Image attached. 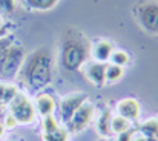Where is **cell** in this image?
<instances>
[{"label": "cell", "mask_w": 158, "mask_h": 141, "mask_svg": "<svg viewBox=\"0 0 158 141\" xmlns=\"http://www.w3.org/2000/svg\"><path fill=\"white\" fill-rule=\"evenodd\" d=\"M25 60L23 49L17 45H11V48L6 51V54L0 58V75L3 77H12L15 75Z\"/></svg>", "instance_id": "5b68a950"}, {"label": "cell", "mask_w": 158, "mask_h": 141, "mask_svg": "<svg viewBox=\"0 0 158 141\" xmlns=\"http://www.w3.org/2000/svg\"><path fill=\"white\" fill-rule=\"evenodd\" d=\"M52 77V55L48 48L34 51L20 68L22 83L32 91L45 88Z\"/></svg>", "instance_id": "6da1fadb"}, {"label": "cell", "mask_w": 158, "mask_h": 141, "mask_svg": "<svg viewBox=\"0 0 158 141\" xmlns=\"http://www.w3.org/2000/svg\"><path fill=\"white\" fill-rule=\"evenodd\" d=\"M117 112L120 117L132 121L140 117V103L135 98H124L117 104Z\"/></svg>", "instance_id": "ba28073f"}, {"label": "cell", "mask_w": 158, "mask_h": 141, "mask_svg": "<svg viewBox=\"0 0 158 141\" xmlns=\"http://www.w3.org/2000/svg\"><path fill=\"white\" fill-rule=\"evenodd\" d=\"M45 141H68V132L63 129H58L55 132H43Z\"/></svg>", "instance_id": "d6986e66"}, {"label": "cell", "mask_w": 158, "mask_h": 141, "mask_svg": "<svg viewBox=\"0 0 158 141\" xmlns=\"http://www.w3.org/2000/svg\"><path fill=\"white\" fill-rule=\"evenodd\" d=\"M58 0H26V5L32 9H49Z\"/></svg>", "instance_id": "ac0fdd59"}, {"label": "cell", "mask_w": 158, "mask_h": 141, "mask_svg": "<svg viewBox=\"0 0 158 141\" xmlns=\"http://www.w3.org/2000/svg\"><path fill=\"white\" fill-rule=\"evenodd\" d=\"M155 141H158V138H157V140H155Z\"/></svg>", "instance_id": "4316f807"}, {"label": "cell", "mask_w": 158, "mask_h": 141, "mask_svg": "<svg viewBox=\"0 0 158 141\" xmlns=\"http://www.w3.org/2000/svg\"><path fill=\"white\" fill-rule=\"evenodd\" d=\"M110 121H112V114L109 109H105L100 117H98V121H97V129L100 132V135L103 137H109L112 135V131H110Z\"/></svg>", "instance_id": "4fadbf2b"}, {"label": "cell", "mask_w": 158, "mask_h": 141, "mask_svg": "<svg viewBox=\"0 0 158 141\" xmlns=\"http://www.w3.org/2000/svg\"><path fill=\"white\" fill-rule=\"evenodd\" d=\"M112 51H114L112 45L109 42H106V40H98L94 45H91V52H92L94 60L100 61V63H106L110 58Z\"/></svg>", "instance_id": "30bf717a"}, {"label": "cell", "mask_w": 158, "mask_h": 141, "mask_svg": "<svg viewBox=\"0 0 158 141\" xmlns=\"http://www.w3.org/2000/svg\"><path fill=\"white\" fill-rule=\"evenodd\" d=\"M3 131H5V126H3V124L0 123V137L3 135Z\"/></svg>", "instance_id": "cb8c5ba5"}, {"label": "cell", "mask_w": 158, "mask_h": 141, "mask_svg": "<svg viewBox=\"0 0 158 141\" xmlns=\"http://www.w3.org/2000/svg\"><path fill=\"white\" fill-rule=\"evenodd\" d=\"M131 129V121L129 120H126V118H123V117H112V121H110V131H112V134H123V132H126V131H129Z\"/></svg>", "instance_id": "5bb4252c"}, {"label": "cell", "mask_w": 158, "mask_h": 141, "mask_svg": "<svg viewBox=\"0 0 158 141\" xmlns=\"http://www.w3.org/2000/svg\"><path fill=\"white\" fill-rule=\"evenodd\" d=\"M124 71L121 66H117V64H109L106 66V80L110 81V83H115L118 80H121Z\"/></svg>", "instance_id": "9a60e30c"}, {"label": "cell", "mask_w": 158, "mask_h": 141, "mask_svg": "<svg viewBox=\"0 0 158 141\" xmlns=\"http://www.w3.org/2000/svg\"><path fill=\"white\" fill-rule=\"evenodd\" d=\"M15 95H17V88H15V86H12V85L0 86V101L9 103Z\"/></svg>", "instance_id": "e0dca14e"}, {"label": "cell", "mask_w": 158, "mask_h": 141, "mask_svg": "<svg viewBox=\"0 0 158 141\" xmlns=\"http://www.w3.org/2000/svg\"><path fill=\"white\" fill-rule=\"evenodd\" d=\"M15 124H17L15 118H14L12 115H8V117H6V120H5V127H8V129H12Z\"/></svg>", "instance_id": "7402d4cb"}, {"label": "cell", "mask_w": 158, "mask_h": 141, "mask_svg": "<svg viewBox=\"0 0 158 141\" xmlns=\"http://www.w3.org/2000/svg\"><path fill=\"white\" fill-rule=\"evenodd\" d=\"M0 31H3V20H2V17H0Z\"/></svg>", "instance_id": "d4e9b609"}, {"label": "cell", "mask_w": 158, "mask_h": 141, "mask_svg": "<svg viewBox=\"0 0 158 141\" xmlns=\"http://www.w3.org/2000/svg\"><path fill=\"white\" fill-rule=\"evenodd\" d=\"M135 17L138 25L149 34L158 35V3L143 2L135 8Z\"/></svg>", "instance_id": "3957f363"}, {"label": "cell", "mask_w": 158, "mask_h": 141, "mask_svg": "<svg viewBox=\"0 0 158 141\" xmlns=\"http://www.w3.org/2000/svg\"><path fill=\"white\" fill-rule=\"evenodd\" d=\"M15 9V0H0V14H9Z\"/></svg>", "instance_id": "ffe728a7"}, {"label": "cell", "mask_w": 158, "mask_h": 141, "mask_svg": "<svg viewBox=\"0 0 158 141\" xmlns=\"http://www.w3.org/2000/svg\"><path fill=\"white\" fill-rule=\"evenodd\" d=\"M100 141H106V140H100Z\"/></svg>", "instance_id": "484cf974"}, {"label": "cell", "mask_w": 158, "mask_h": 141, "mask_svg": "<svg viewBox=\"0 0 158 141\" xmlns=\"http://www.w3.org/2000/svg\"><path fill=\"white\" fill-rule=\"evenodd\" d=\"M89 52H91V43L78 29L64 31L60 51V58L64 69L77 71L78 68H81L86 63Z\"/></svg>", "instance_id": "7a4b0ae2"}, {"label": "cell", "mask_w": 158, "mask_h": 141, "mask_svg": "<svg viewBox=\"0 0 158 141\" xmlns=\"http://www.w3.org/2000/svg\"><path fill=\"white\" fill-rule=\"evenodd\" d=\"M86 101V95L85 94H75L71 95L68 98H64L60 104V112H61V118L63 121L68 124L72 118V115L77 112V109Z\"/></svg>", "instance_id": "52a82bcc"}, {"label": "cell", "mask_w": 158, "mask_h": 141, "mask_svg": "<svg viewBox=\"0 0 158 141\" xmlns=\"http://www.w3.org/2000/svg\"><path fill=\"white\" fill-rule=\"evenodd\" d=\"M9 107H11V115L15 118L17 123L22 124H28L34 120L35 117V109L32 106V103L29 101V98L23 94H19L9 101Z\"/></svg>", "instance_id": "277c9868"}, {"label": "cell", "mask_w": 158, "mask_h": 141, "mask_svg": "<svg viewBox=\"0 0 158 141\" xmlns=\"http://www.w3.org/2000/svg\"><path fill=\"white\" fill-rule=\"evenodd\" d=\"M92 115H94V106L89 103V101H85L78 109L77 112L72 115L71 121L68 123V127L74 132H80L83 131L92 120Z\"/></svg>", "instance_id": "8992f818"}, {"label": "cell", "mask_w": 158, "mask_h": 141, "mask_svg": "<svg viewBox=\"0 0 158 141\" xmlns=\"http://www.w3.org/2000/svg\"><path fill=\"white\" fill-rule=\"evenodd\" d=\"M86 77L95 85V86H103L106 81V64L100 61H89L86 63L85 68Z\"/></svg>", "instance_id": "9c48e42d"}, {"label": "cell", "mask_w": 158, "mask_h": 141, "mask_svg": "<svg viewBox=\"0 0 158 141\" xmlns=\"http://www.w3.org/2000/svg\"><path fill=\"white\" fill-rule=\"evenodd\" d=\"M11 45H12V43H11V40H9V39H5V37H2V39H0V58L6 54V51L11 48Z\"/></svg>", "instance_id": "44dd1931"}, {"label": "cell", "mask_w": 158, "mask_h": 141, "mask_svg": "<svg viewBox=\"0 0 158 141\" xmlns=\"http://www.w3.org/2000/svg\"><path fill=\"white\" fill-rule=\"evenodd\" d=\"M109 60L112 61V64H117V66L123 68V66H126L129 63V54L124 52V51H112Z\"/></svg>", "instance_id": "2e32d148"}, {"label": "cell", "mask_w": 158, "mask_h": 141, "mask_svg": "<svg viewBox=\"0 0 158 141\" xmlns=\"http://www.w3.org/2000/svg\"><path fill=\"white\" fill-rule=\"evenodd\" d=\"M35 106H37V110L40 115H51L54 112V107H55V103H54V98L48 94H42L37 97L35 100Z\"/></svg>", "instance_id": "8fae6325"}, {"label": "cell", "mask_w": 158, "mask_h": 141, "mask_svg": "<svg viewBox=\"0 0 158 141\" xmlns=\"http://www.w3.org/2000/svg\"><path fill=\"white\" fill-rule=\"evenodd\" d=\"M131 141H148V140H146V137L143 134H140L138 131H135L132 134V137H131Z\"/></svg>", "instance_id": "603a6c76"}, {"label": "cell", "mask_w": 158, "mask_h": 141, "mask_svg": "<svg viewBox=\"0 0 158 141\" xmlns=\"http://www.w3.org/2000/svg\"><path fill=\"white\" fill-rule=\"evenodd\" d=\"M140 134H143L148 141H155L158 138V120L151 118L140 124Z\"/></svg>", "instance_id": "7c38bea8"}]
</instances>
